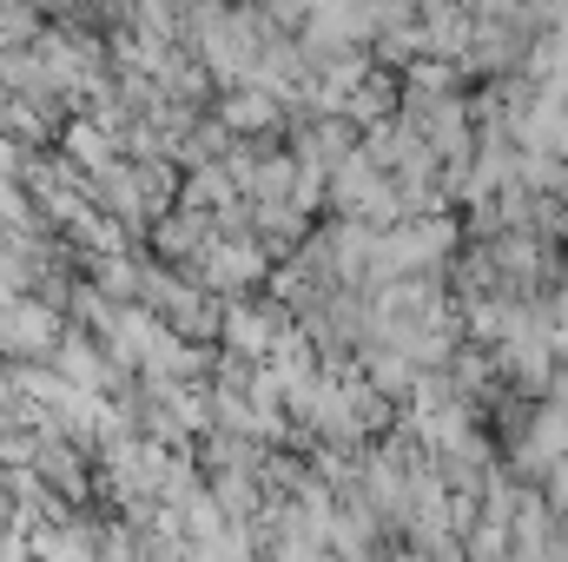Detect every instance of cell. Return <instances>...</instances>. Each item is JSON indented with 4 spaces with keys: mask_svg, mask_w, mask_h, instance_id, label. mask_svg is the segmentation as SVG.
I'll return each instance as SVG.
<instances>
[{
    "mask_svg": "<svg viewBox=\"0 0 568 562\" xmlns=\"http://www.w3.org/2000/svg\"><path fill=\"white\" fill-rule=\"evenodd\" d=\"M232 120H245V127H258V120H265V100H258V93H245V100H232Z\"/></svg>",
    "mask_w": 568,
    "mask_h": 562,
    "instance_id": "3957f363",
    "label": "cell"
},
{
    "mask_svg": "<svg viewBox=\"0 0 568 562\" xmlns=\"http://www.w3.org/2000/svg\"><path fill=\"white\" fill-rule=\"evenodd\" d=\"M304 20H311V47L331 53V47H351L364 40L377 20H371V0H304Z\"/></svg>",
    "mask_w": 568,
    "mask_h": 562,
    "instance_id": "6da1fadb",
    "label": "cell"
},
{
    "mask_svg": "<svg viewBox=\"0 0 568 562\" xmlns=\"http://www.w3.org/2000/svg\"><path fill=\"white\" fill-rule=\"evenodd\" d=\"M205 53L225 73H252V53H265V47H258V27L245 13H212L205 20Z\"/></svg>",
    "mask_w": 568,
    "mask_h": 562,
    "instance_id": "7a4b0ae2",
    "label": "cell"
}]
</instances>
